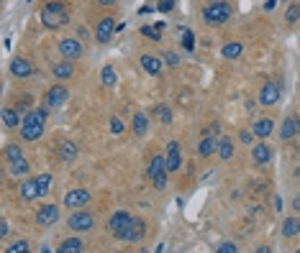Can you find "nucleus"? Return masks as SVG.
I'll use <instances>...</instances> for the list:
<instances>
[{
  "label": "nucleus",
  "mask_w": 300,
  "mask_h": 253,
  "mask_svg": "<svg viewBox=\"0 0 300 253\" xmlns=\"http://www.w3.org/2000/svg\"><path fill=\"white\" fill-rule=\"evenodd\" d=\"M69 21V15H67V8L64 3H59V0H51V3H46L41 8V23L46 28H59Z\"/></svg>",
  "instance_id": "nucleus-1"
},
{
  "label": "nucleus",
  "mask_w": 300,
  "mask_h": 253,
  "mask_svg": "<svg viewBox=\"0 0 300 253\" xmlns=\"http://www.w3.org/2000/svg\"><path fill=\"white\" fill-rule=\"evenodd\" d=\"M231 13H234L231 3H226V0H213V3L203 10V18L210 26H221V23H226L228 18H231Z\"/></svg>",
  "instance_id": "nucleus-2"
},
{
  "label": "nucleus",
  "mask_w": 300,
  "mask_h": 253,
  "mask_svg": "<svg viewBox=\"0 0 300 253\" xmlns=\"http://www.w3.org/2000/svg\"><path fill=\"white\" fill-rule=\"evenodd\" d=\"M131 215L129 212H116L113 218H111V223H108V228H111V233H113V238H118V241H123V236H126V230L131 228Z\"/></svg>",
  "instance_id": "nucleus-3"
},
{
  "label": "nucleus",
  "mask_w": 300,
  "mask_h": 253,
  "mask_svg": "<svg viewBox=\"0 0 300 253\" xmlns=\"http://www.w3.org/2000/svg\"><path fill=\"white\" fill-rule=\"evenodd\" d=\"M59 54H62L64 59H69V62L80 59V57H82V44H80V39H62V41H59Z\"/></svg>",
  "instance_id": "nucleus-4"
},
{
  "label": "nucleus",
  "mask_w": 300,
  "mask_h": 253,
  "mask_svg": "<svg viewBox=\"0 0 300 253\" xmlns=\"http://www.w3.org/2000/svg\"><path fill=\"white\" fill-rule=\"evenodd\" d=\"M67 225L72 228L75 233H82V230H90V228L95 225V218H93L90 212H75L72 218L67 220Z\"/></svg>",
  "instance_id": "nucleus-5"
},
{
  "label": "nucleus",
  "mask_w": 300,
  "mask_h": 253,
  "mask_svg": "<svg viewBox=\"0 0 300 253\" xmlns=\"http://www.w3.org/2000/svg\"><path fill=\"white\" fill-rule=\"evenodd\" d=\"M59 220V207L57 205H44V207H39V212H36V223L39 225H44V228H49V225H54Z\"/></svg>",
  "instance_id": "nucleus-6"
},
{
  "label": "nucleus",
  "mask_w": 300,
  "mask_h": 253,
  "mask_svg": "<svg viewBox=\"0 0 300 253\" xmlns=\"http://www.w3.org/2000/svg\"><path fill=\"white\" fill-rule=\"evenodd\" d=\"M87 202H90V192H87V189H72V192H67V197H64V205L72 207V210H82Z\"/></svg>",
  "instance_id": "nucleus-7"
},
{
  "label": "nucleus",
  "mask_w": 300,
  "mask_h": 253,
  "mask_svg": "<svg viewBox=\"0 0 300 253\" xmlns=\"http://www.w3.org/2000/svg\"><path fill=\"white\" fill-rule=\"evenodd\" d=\"M113 31H116L113 18L105 15V18H100V23H98V28H95V39H98L100 44H108V41L113 39Z\"/></svg>",
  "instance_id": "nucleus-8"
},
{
  "label": "nucleus",
  "mask_w": 300,
  "mask_h": 253,
  "mask_svg": "<svg viewBox=\"0 0 300 253\" xmlns=\"http://www.w3.org/2000/svg\"><path fill=\"white\" fill-rule=\"evenodd\" d=\"M167 171H177L182 167V156H180V143L177 141H169L167 143Z\"/></svg>",
  "instance_id": "nucleus-9"
},
{
  "label": "nucleus",
  "mask_w": 300,
  "mask_h": 253,
  "mask_svg": "<svg viewBox=\"0 0 300 253\" xmlns=\"http://www.w3.org/2000/svg\"><path fill=\"white\" fill-rule=\"evenodd\" d=\"M67 97H69V92H67V89L62 87V84H54V87H51L49 89V92H46V107H62L64 102H67Z\"/></svg>",
  "instance_id": "nucleus-10"
},
{
  "label": "nucleus",
  "mask_w": 300,
  "mask_h": 253,
  "mask_svg": "<svg viewBox=\"0 0 300 253\" xmlns=\"http://www.w3.org/2000/svg\"><path fill=\"white\" fill-rule=\"evenodd\" d=\"M280 100V84L277 82H264V87L259 89V102L262 105H275Z\"/></svg>",
  "instance_id": "nucleus-11"
},
{
  "label": "nucleus",
  "mask_w": 300,
  "mask_h": 253,
  "mask_svg": "<svg viewBox=\"0 0 300 253\" xmlns=\"http://www.w3.org/2000/svg\"><path fill=\"white\" fill-rule=\"evenodd\" d=\"M41 133H44V123H21L23 141H39Z\"/></svg>",
  "instance_id": "nucleus-12"
},
{
  "label": "nucleus",
  "mask_w": 300,
  "mask_h": 253,
  "mask_svg": "<svg viewBox=\"0 0 300 253\" xmlns=\"http://www.w3.org/2000/svg\"><path fill=\"white\" fill-rule=\"evenodd\" d=\"M298 131H300V118H298V115H293V118H288L285 123H282V128H280V138H282V141H290Z\"/></svg>",
  "instance_id": "nucleus-13"
},
{
  "label": "nucleus",
  "mask_w": 300,
  "mask_h": 253,
  "mask_svg": "<svg viewBox=\"0 0 300 253\" xmlns=\"http://www.w3.org/2000/svg\"><path fill=\"white\" fill-rule=\"evenodd\" d=\"M21 200H39V182H36V176L33 179H26V182L21 184Z\"/></svg>",
  "instance_id": "nucleus-14"
},
{
  "label": "nucleus",
  "mask_w": 300,
  "mask_h": 253,
  "mask_svg": "<svg viewBox=\"0 0 300 253\" xmlns=\"http://www.w3.org/2000/svg\"><path fill=\"white\" fill-rule=\"evenodd\" d=\"M144 233H147V225L134 218V220H131V228L126 230V236H123V241H141V238H144Z\"/></svg>",
  "instance_id": "nucleus-15"
},
{
  "label": "nucleus",
  "mask_w": 300,
  "mask_h": 253,
  "mask_svg": "<svg viewBox=\"0 0 300 253\" xmlns=\"http://www.w3.org/2000/svg\"><path fill=\"white\" fill-rule=\"evenodd\" d=\"M252 159H254V164H257V167H264V164H270L272 151L264 146V143H259V146H254V151H252Z\"/></svg>",
  "instance_id": "nucleus-16"
},
{
  "label": "nucleus",
  "mask_w": 300,
  "mask_h": 253,
  "mask_svg": "<svg viewBox=\"0 0 300 253\" xmlns=\"http://www.w3.org/2000/svg\"><path fill=\"white\" fill-rule=\"evenodd\" d=\"M77 154H80V149H77L75 141H64L62 146H59V159H62V161H75Z\"/></svg>",
  "instance_id": "nucleus-17"
},
{
  "label": "nucleus",
  "mask_w": 300,
  "mask_h": 253,
  "mask_svg": "<svg viewBox=\"0 0 300 253\" xmlns=\"http://www.w3.org/2000/svg\"><path fill=\"white\" fill-rule=\"evenodd\" d=\"M3 123H5V128H15L18 123H23L18 107H3Z\"/></svg>",
  "instance_id": "nucleus-18"
},
{
  "label": "nucleus",
  "mask_w": 300,
  "mask_h": 253,
  "mask_svg": "<svg viewBox=\"0 0 300 253\" xmlns=\"http://www.w3.org/2000/svg\"><path fill=\"white\" fill-rule=\"evenodd\" d=\"M10 72L15 77H28L31 72H33V67L28 64V59H13L10 62Z\"/></svg>",
  "instance_id": "nucleus-19"
},
{
  "label": "nucleus",
  "mask_w": 300,
  "mask_h": 253,
  "mask_svg": "<svg viewBox=\"0 0 300 253\" xmlns=\"http://www.w3.org/2000/svg\"><path fill=\"white\" fill-rule=\"evenodd\" d=\"M141 67H144L149 75H159L162 72V59L151 57V54H144V57H141Z\"/></svg>",
  "instance_id": "nucleus-20"
},
{
  "label": "nucleus",
  "mask_w": 300,
  "mask_h": 253,
  "mask_svg": "<svg viewBox=\"0 0 300 253\" xmlns=\"http://www.w3.org/2000/svg\"><path fill=\"white\" fill-rule=\"evenodd\" d=\"M164 171H167V159H164V156H154L151 164H149V169H147V174L154 179V176H159V174H164Z\"/></svg>",
  "instance_id": "nucleus-21"
},
{
  "label": "nucleus",
  "mask_w": 300,
  "mask_h": 253,
  "mask_svg": "<svg viewBox=\"0 0 300 253\" xmlns=\"http://www.w3.org/2000/svg\"><path fill=\"white\" fill-rule=\"evenodd\" d=\"M272 128H275V123H272L270 118H262V120L254 123V136H257V138H267V136L272 133Z\"/></svg>",
  "instance_id": "nucleus-22"
},
{
  "label": "nucleus",
  "mask_w": 300,
  "mask_h": 253,
  "mask_svg": "<svg viewBox=\"0 0 300 253\" xmlns=\"http://www.w3.org/2000/svg\"><path fill=\"white\" fill-rule=\"evenodd\" d=\"M59 251L62 253H80V251H85V243H82V238H67L59 243Z\"/></svg>",
  "instance_id": "nucleus-23"
},
{
  "label": "nucleus",
  "mask_w": 300,
  "mask_h": 253,
  "mask_svg": "<svg viewBox=\"0 0 300 253\" xmlns=\"http://www.w3.org/2000/svg\"><path fill=\"white\" fill-rule=\"evenodd\" d=\"M51 72H54V77L57 80H69V77H72V72H75V67H72V62H59V64H54V69H51Z\"/></svg>",
  "instance_id": "nucleus-24"
},
{
  "label": "nucleus",
  "mask_w": 300,
  "mask_h": 253,
  "mask_svg": "<svg viewBox=\"0 0 300 253\" xmlns=\"http://www.w3.org/2000/svg\"><path fill=\"white\" fill-rule=\"evenodd\" d=\"M221 54H223V59H239L241 54H244V46H241L239 41H231V44H223Z\"/></svg>",
  "instance_id": "nucleus-25"
},
{
  "label": "nucleus",
  "mask_w": 300,
  "mask_h": 253,
  "mask_svg": "<svg viewBox=\"0 0 300 253\" xmlns=\"http://www.w3.org/2000/svg\"><path fill=\"white\" fill-rule=\"evenodd\" d=\"M300 233V220L298 218H285V223H282V236L285 238H295Z\"/></svg>",
  "instance_id": "nucleus-26"
},
{
  "label": "nucleus",
  "mask_w": 300,
  "mask_h": 253,
  "mask_svg": "<svg viewBox=\"0 0 300 253\" xmlns=\"http://www.w3.org/2000/svg\"><path fill=\"white\" fill-rule=\"evenodd\" d=\"M218 149V141L216 138H210V136H203V141L198 143V151H200V156H210Z\"/></svg>",
  "instance_id": "nucleus-27"
},
{
  "label": "nucleus",
  "mask_w": 300,
  "mask_h": 253,
  "mask_svg": "<svg viewBox=\"0 0 300 253\" xmlns=\"http://www.w3.org/2000/svg\"><path fill=\"white\" fill-rule=\"evenodd\" d=\"M218 154H221V159L223 161H228V159H231L234 156V143H231V138H218Z\"/></svg>",
  "instance_id": "nucleus-28"
},
{
  "label": "nucleus",
  "mask_w": 300,
  "mask_h": 253,
  "mask_svg": "<svg viewBox=\"0 0 300 253\" xmlns=\"http://www.w3.org/2000/svg\"><path fill=\"white\" fill-rule=\"evenodd\" d=\"M147 128H149V118L144 113H136V118H134V133L136 136H144Z\"/></svg>",
  "instance_id": "nucleus-29"
},
{
  "label": "nucleus",
  "mask_w": 300,
  "mask_h": 253,
  "mask_svg": "<svg viewBox=\"0 0 300 253\" xmlns=\"http://www.w3.org/2000/svg\"><path fill=\"white\" fill-rule=\"evenodd\" d=\"M3 156H5V161L10 164V161L21 159V156H23V151H21V146H18V143H8V146H5V151H3Z\"/></svg>",
  "instance_id": "nucleus-30"
},
{
  "label": "nucleus",
  "mask_w": 300,
  "mask_h": 253,
  "mask_svg": "<svg viewBox=\"0 0 300 253\" xmlns=\"http://www.w3.org/2000/svg\"><path fill=\"white\" fill-rule=\"evenodd\" d=\"M10 171L15 174V176H23V174H28V161L21 156V159H15V161H10Z\"/></svg>",
  "instance_id": "nucleus-31"
},
{
  "label": "nucleus",
  "mask_w": 300,
  "mask_h": 253,
  "mask_svg": "<svg viewBox=\"0 0 300 253\" xmlns=\"http://www.w3.org/2000/svg\"><path fill=\"white\" fill-rule=\"evenodd\" d=\"M46 120V107H39V110H28L23 123H44Z\"/></svg>",
  "instance_id": "nucleus-32"
},
{
  "label": "nucleus",
  "mask_w": 300,
  "mask_h": 253,
  "mask_svg": "<svg viewBox=\"0 0 300 253\" xmlns=\"http://www.w3.org/2000/svg\"><path fill=\"white\" fill-rule=\"evenodd\" d=\"M100 80H103L105 87H113V84H116V72H113V67H103Z\"/></svg>",
  "instance_id": "nucleus-33"
},
{
  "label": "nucleus",
  "mask_w": 300,
  "mask_h": 253,
  "mask_svg": "<svg viewBox=\"0 0 300 253\" xmlns=\"http://www.w3.org/2000/svg\"><path fill=\"white\" fill-rule=\"evenodd\" d=\"M36 182H39V197H46V192H49V187H51V176H49V174H41V176H36Z\"/></svg>",
  "instance_id": "nucleus-34"
},
{
  "label": "nucleus",
  "mask_w": 300,
  "mask_h": 253,
  "mask_svg": "<svg viewBox=\"0 0 300 253\" xmlns=\"http://www.w3.org/2000/svg\"><path fill=\"white\" fill-rule=\"evenodd\" d=\"M141 33H144L147 39H151V41H159L162 39V31H156V26H141Z\"/></svg>",
  "instance_id": "nucleus-35"
},
{
  "label": "nucleus",
  "mask_w": 300,
  "mask_h": 253,
  "mask_svg": "<svg viewBox=\"0 0 300 253\" xmlns=\"http://www.w3.org/2000/svg\"><path fill=\"white\" fill-rule=\"evenodd\" d=\"M26 251H28V243H26V241H18V243H13V246L5 248V253H26Z\"/></svg>",
  "instance_id": "nucleus-36"
},
{
  "label": "nucleus",
  "mask_w": 300,
  "mask_h": 253,
  "mask_svg": "<svg viewBox=\"0 0 300 253\" xmlns=\"http://www.w3.org/2000/svg\"><path fill=\"white\" fill-rule=\"evenodd\" d=\"M285 18H288V23H295L298 18H300V8H298V5H290L288 13H285Z\"/></svg>",
  "instance_id": "nucleus-37"
},
{
  "label": "nucleus",
  "mask_w": 300,
  "mask_h": 253,
  "mask_svg": "<svg viewBox=\"0 0 300 253\" xmlns=\"http://www.w3.org/2000/svg\"><path fill=\"white\" fill-rule=\"evenodd\" d=\"M156 115L162 118V123H172V113H169V107H164V105L156 107Z\"/></svg>",
  "instance_id": "nucleus-38"
},
{
  "label": "nucleus",
  "mask_w": 300,
  "mask_h": 253,
  "mask_svg": "<svg viewBox=\"0 0 300 253\" xmlns=\"http://www.w3.org/2000/svg\"><path fill=\"white\" fill-rule=\"evenodd\" d=\"M156 10H159V13H169V10H174V0H159Z\"/></svg>",
  "instance_id": "nucleus-39"
},
{
  "label": "nucleus",
  "mask_w": 300,
  "mask_h": 253,
  "mask_svg": "<svg viewBox=\"0 0 300 253\" xmlns=\"http://www.w3.org/2000/svg\"><path fill=\"white\" fill-rule=\"evenodd\" d=\"M164 59H167L169 67H177V64H180V57H177L174 51H167V54H164Z\"/></svg>",
  "instance_id": "nucleus-40"
},
{
  "label": "nucleus",
  "mask_w": 300,
  "mask_h": 253,
  "mask_svg": "<svg viewBox=\"0 0 300 253\" xmlns=\"http://www.w3.org/2000/svg\"><path fill=\"white\" fill-rule=\"evenodd\" d=\"M111 131L118 136V133H123V123H121V118H111Z\"/></svg>",
  "instance_id": "nucleus-41"
},
{
  "label": "nucleus",
  "mask_w": 300,
  "mask_h": 253,
  "mask_svg": "<svg viewBox=\"0 0 300 253\" xmlns=\"http://www.w3.org/2000/svg\"><path fill=\"white\" fill-rule=\"evenodd\" d=\"M154 187H156V189H164V187H167V174L154 176Z\"/></svg>",
  "instance_id": "nucleus-42"
},
{
  "label": "nucleus",
  "mask_w": 300,
  "mask_h": 253,
  "mask_svg": "<svg viewBox=\"0 0 300 253\" xmlns=\"http://www.w3.org/2000/svg\"><path fill=\"white\" fill-rule=\"evenodd\" d=\"M252 136H254V131H239V141L241 143H252Z\"/></svg>",
  "instance_id": "nucleus-43"
},
{
  "label": "nucleus",
  "mask_w": 300,
  "mask_h": 253,
  "mask_svg": "<svg viewBox=\"0 0 300 253\" xmlns=\"http://www.w3.org/2000/svg\"><path fill=\"white\" fill-rule=\"evenodd\" d=\"M182 44H185L187 51L192 49V33H190V31H182Z\"/></svg>",
  "instance_id": "nucleus-44"
},
{
  "label": "nucleus",
  "mask_w": 300,
  "mask_h": 253,
  "mask_svg": "<svg viewBox=\"0 0 300 253\" xmlns=\"http://www.w3.org/2000/svg\"><path fill=\"white\" fill-rule=\"evenodd\" d=\"M218 253H236V246L234 243H223V246H218Z\"/></svg>",
  "instance_id": "nucleus-45"
},
{
  "label": "nucleus",
  "mask_w": 300,
  "mask_h": 253,
  "mask_svg": "<svg viewBox=\"0 0 300 253\" xmlns=\"http://www.w3.org/2000/svg\"><path fill=\"white\" fill-rule=\"evenodd\" d=\"M8 230H10V228H8V223H3V225H0V236L5 238V236H8Z\"/></svg>",
  "instance_id": "nucleus-46"
},
{
  "label": "nucleus",
  "mask_w": 300,
  "mask_h": 253,
  "mask_svg": "<svg viewBox=\"0 0 300 253\" xmlns=\"http://www.w3.org/2000/svg\"><path fill=\"white\" fill-rule=\"evenodd\" d=\"M293 207H295V210H298V212H300V192H298V194H295V200H293Z\"/></svg>",
  "instance_id": "nucleus-47"
},
{
  "label": "nucleus",
  "mask_w": 300,
  "mask_h": 253,
  "mask_svg": "<svg viewBox=\"0 0 300 253\" xmlns=\"http://www.w3.org/2000/svg\"><path fill=\"white\" fill-rule=\"evenodd\" d=\"M98 3H103V5H113L116 0H98Z\"/></svg>",
  "instance_id": "nucleus-48"
},
{
  "label": "nucleus",
  "mask_w": 300,
  "mask_h": 253,
  "mask_svg": "<svg viewBox=\"0 0 300 253\" xmlns=\"http://www.w3.org/2000/svg\"><path fill=\"white\" fill-rule=\"evenodd\" d=\"M275 8V0H267V10H272Z\"/></svg>",
  "instance_id": "nucleus-49"
}]
</instances>
